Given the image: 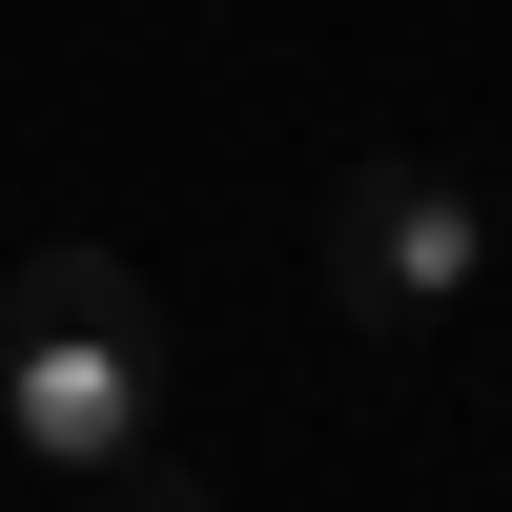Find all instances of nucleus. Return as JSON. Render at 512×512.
I'll use <instances>...</instances> for the list:
<instances>
[{
    "mask_svg": "<svg viewBox=\"0 0 512 512\" xmlns=\"http://www.w3.org/2000/svg\"><path fill=\"white\" fill-rule=\"evenodd\" d=\"M82 492H103V512H205V472H185V451H164V431H144V451H103V472H82Z\"/></svg>",
    "mask_w": 512,
    "mask_h": 512,
    "instance_id": "3",
    "label": "nucleus"
},
{
    "mask_svg": "<svg viewBox=\"0 0 512 512\" xmlns=\"http://www.w3.org/2000/svg\"><path fill=\"white\" fill-rule=\"evenodd\" d=\"M0 431L41 451V472H103V451L164 431V308L123 246H41L21 287H0Z\"/></svg>",
    "mask_w": 512,
    "mask_h": 512,
    "instance_id": "1",
    "label": "nucleus"
},
{
    "mask_svg": "<svg viewBox=\"0 0 512 512\" xmlns=\"http://www.w3.org/2000/svg\"><path fill=\"white\" fill-rule=\"evenodd\" d=\"M472 287H492V205L451 185V164L369 144L349 185H328V308H349V328H390V349H410V328H451Z\"/></svg>",
    "mask_w": 512,
    "mask_h": 512,
    "instance_id": "2",
    "label": "nucleus"
}]
</instances>
